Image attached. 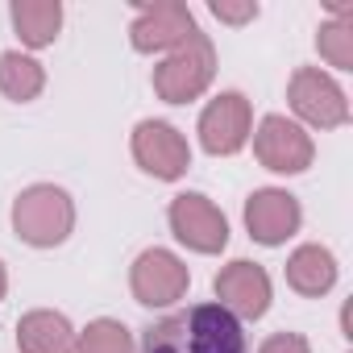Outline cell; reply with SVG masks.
<instances>
[{"instance_id":"obj_11","label":"cell","mask_w":353,"mask_h":353,"mask_svg":"<svg viewBox=\"0 0 353 353\" xmlns=\"http://www.w3.org/2000/svg\"><path fill=\"white\" fill-rule=\"evenodd\" d=\"M212 287H216L221 307L237 320H262L270 307V274L258 262H245V258L229 262Z\"/></svg>"},{"instance_id":"obj_19","label":"cell","mask_w":353,"mask_h":353,"mask_svg":"<svg viewBox=\"0 0 353 353\" xmlns=\"http://www.w3.org/2000/svg\"><path fill=\"white\" fill-rule=\"evenodd\" d=\"M316 46H320V54L328 59V67L349 71V67H353V21H349V17H336V21L320 26Z\"/></svg>"},{"instance_id":"obj_7","label":"cell","mask_w":353,"mask_h":353,"mask_svg":"<svg viewBox=\"0 0 353 353\" xmlns=\"http://www.w3.org/2000/svg\"><path fill=\"white\" fill-rule=\"evenodd\" d=\"M254 154H258V162H262L266 170H274V174H299V170L312 166L316 145H312V137H307L295 121L270 112V117H262V125H258V133H254Z\"/></svg>"},{"instance_id":"obj_10","label":"cell","mask_w":353,"mask_h":353,"mask_svg":"<svg viewBox=\"0 0 353 353\" xmlns=\"http://www.w3.org/2000/svg\"><path fill=\"white\" fill-rule=\"evenodd\" d=\"M303 225V208L283 188H262L245 200V229L258 245H283Z\"/></svg>"},{"instance_id":"obj_20","label":"cell","mask_w":353,"mask_h":353,"mask_svg":"<svg viewBox=\"0 0 353 353\" xmlns=\"http://www.w3.org/2000/svg\"><path fill=\"white\" fill-rule=\"evenodd\" d=\"M258 353H312V345H307V336H299V332H274V336L262 341Z\"/></svg>"},{"instance_id":"obj_21","label":"cell","mask_w":353,"mask_h":353,"mask_svg":"<svg viewBox=\"0 0 353 353\" xmlns=\"http://www.w3.org/2000/svg\"><path fill=\"white\" fill-rule=\"evenodd\" d=\"M212 17L229 21V26H241V21H254L258 17V5L245 0V5H229V0H212Z\"/></svg>"},{"instance_id":"obj_4","label":"cell","mask_w":353,"mask_h":353,"mask_svg":"<svg viewBox=\"0 0 353 353\" xmlns=\"http://www.w3.org/2000/svg\"><path fill=\"white\" fill-rule=\"evenodd\" d=\"M166 221H170V233L179 237L188 250H196V254H221L229 245V221H225V212L208 196H200V192L174 196L170 208H166Z\"/></svg>"},{"instance_id":"obj_16","label":"cell","mask_w":353,"mask_h":353,"mask_svg":"<svg viewBox=\"0 0 353 353\" xmlns=\"http://www.w3.org/2000/svg\"><path fill=\"white\" fill-rule=\"evenodd\" d=\"M42 88H46V71H42L38 59H30L21 50H5V54H0V92H5L9 100L30 104V100L42 96Z\"/></svg>"},{"instance_id":"obj_2","label":"cell","mask_w":353,"mask_h":353,"mask_svg":"<svg viewBox=\"0 0 353 353\" xmlns=\"http://www.w3.org/2000/svg\"><path fill=\"white\" fill-rule=\"evenodd\" d=\"M212 75H216V50H212L208 34L196 30L183 46H174L154 67V92L166 104H188V100H200L208 92Z\"/></svg>"},{"instance_id":"obj_22","label":"cell","mask_w":353,"mask_h":353,"mask_svg":"<svg viewBox=\"0 0 353 353\" xmlns=\"http://www.w3.org/2000/svg\"><path fill=\"white\" fill-rule=\"evenodd\" d=\"M5 291H9V274H5V262H0V299H5Z\"/></svg>"},{"instance_id":"obj_9","label":"cell","mask_w":353,"mask_h":353,"mask_svg":"<svg viewBox=\"0 0 353 353\" xmlns=\"http://www.w3.org/2000/svg\"><path fill=\"white\" fill-rule=\"evenodd\" d=\"M250 125H254V112H250V100L241 92H221L204 112H200V145L208 154H237L245 141H250Z\"/></svg>"},{"instance_id":"obj_6","label":"cell","mask_w":353,"mask_h":353,"mask_svg":"<svg viewBox=\"0 0 353 353\" xmlns=\"http://www.w3.org/2000/svg\"><path fill=\"white\" fill-rule=\"evenodd\" d=\"M133 158L145 174H154V179H183L188 166H192V145L188 137L166 125V121H141L133 129Z\"/></svg>"},{"instance_id":"obj_18","label":"cell","mask_w":353,"mask_h":353,"mask_svg":"<svg viewBox=\"0 0 353 353\" xmlns=\"http://www.w3.org/2000/svg\"><path fill=\"white\" fill-rule=\"evenodd\" d=\"M141 353H188V312H174L145 328Z\"/></svg>"},{"instance_id":"obj_17","label":"cell","mask_w":353,"mask_h":353,"mask_svg":"<svg viewBox=\"0 0 353 353\" xmlns=\"http://www.w3.org/2000/svg\"><path fill=\"white\" fill-rule=\"evenodd\" d=\"M75 353H133V332L121 320H92L75 336Z\"/></svg>"},{"instance_id":"obj_3","label":"cell","mask_w":353,"mask_h":353,"mask_svg":"<svg viewBox=\"0 0 353 353\" xmlns=\"http://www.w3.org/2000/svg\"><path fill=\"white\" fill-rule=\"evenodd\" d=\"M287 100H291L295 117L307 121L312 129H341L349 121V100H345L341 83L332 75H324L320 67H299L287 83Z\"/></svg>"},{"instance_id":"obj_12","label":"cell","mask_w":353,"mask_h":353,"mask_svg":"<svg viewBox=\"0 0 353 353\" xmlns=\"http://www.w3.org/2000/svg\"><path fill=\"white\" fill-rule=\"evenodd\" d=\"M188 353H245L241 320L221 303H200L188 312Z\"/></svg>"},{"instance_id":"obj_13","label":"cell","mask_w":353,"mask_h":353,"mask_svg":"<svg viewBox=\"0 0 353 353\" xmlns=\"http://www.w3.org/2000/svg\"><path fill=\"white\" fill-rule=\"evenodd\" d=\"M17 349L21 353H75V328L63 312L38 307L17 320Z\"/></svg>"},{"instance_id":"obj_1","label":"cell","mask_w":353,"mask_h":353,"mask_svg":"<svg viewBox=\"0 0 353 353\" xmlns=\"http://www.w3.org/2000/svg\"><path fill=\"white\" fill-rule=\"evenodd\" d=\"M13 229L26 245H38V250L63 245L75 229V204L63 188L34 183L13 200Z\"/></svg>"},{"instance_id":"obj_15","label":"cell","mask_w":353,"mask_h":353,"mask_svg":"<svg viewBox=\"0 0 353 353\" xmlns=\"http://www.w3.org/2000/svg\"><path fill=\"white\" fill-rule=\"evenodd\" d=\"M9 17H13L17 38L30 50L50 46L59 38V30H63V5H59V0H13Z\"/></svg>"},{"instance_id":"obj_5","label":"cell","mask_w":353,"mask_h":353,"mask_svg":"<svg viewBox=\"0 0 353 353\" xmlns=\"http://www.w3.org/2000/svg\"><path fill=\"white\" fill-rule=\"evenodd\" d=\"M188 266L174 258L170 250H145L137 254L133 270H129V287H133V299L145 303V307H174L183 295H188Z\"/></svg>"},{"instance_id":"obj_14","label":"cell","mask_w":353,"mask_h":353,"mask_svg":"<svg viewBox=\"0 0 353 353\" xmlns=\"http://www.w3.org/2000/svg\"><path fill=\"white\" fill-rule=\"evenodd\" d=\"M287 283H291V291H299L307 299L328 295L332 283H336V258H332V250H324V245H299L287 258Z\"/></svg>"},{"instance_id":"obj_8","label":"cell","mask_w":353,"mask_h":353,"mask_svg":"<svg viewBox=\"0 0 353 353\" xmlns=\"http://www.w3.org/2000/svg\"><path fill=\"white\" fill-rule=\"evenodd\" d=\"M192 34H196V17H192L188 5H179V0H158V5H141L137 17H133V26H129L133 50H141V54L174 50V46H183Z\"/></svg>"}]
</instances>
